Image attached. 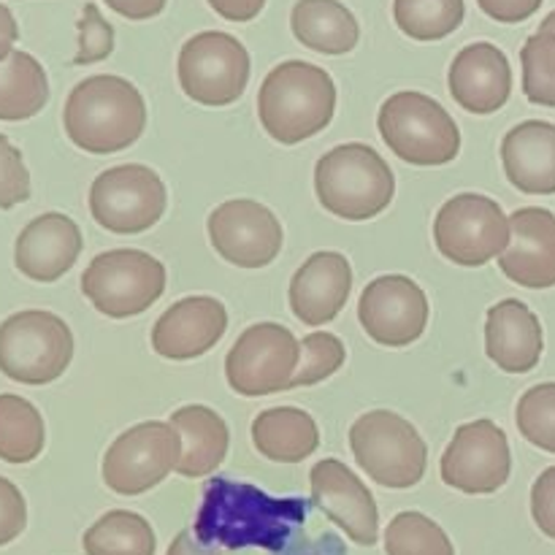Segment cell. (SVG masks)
<instances>
[{
	"label": "cell",
	"instance_id": "cell-1",
	"mask_svg": "<svg viewBox=\"0 0 555 555\" xmlns=\"http://www.w3.org/2000/svg\"><path fill=\"white\" fill-rule=\"evenodd\" d=\"M307 515V499H274L255 486L215 477L204 491L193 534L209 547H263L282 553L304 529Z\"/></svg>",
	"mask_w": 555,
	"mask_h": 555
},
{
	"label": "cell",
	"instance_id": "cell-2",
	"mask_svg": "<svg viewBox=\"0 0 555 555\" xmlns=\"http://www.w3.org/2000/svg\"><path fill=\"white\" fill-rule=\"evenodd\" d=\"M63 125L68 139L90 155L128 150L146 128V103L122 76H90L70 90Z\"/></svg>",
	"mask_w": 555,
	"mask_h": 555
},
{
	"label": "cell",
	"instance_id": "cell-3",
	"mask_svg": "<svg viewBox=\"0 0 555 555\" xmlns=\"http://www.w3.org/2000/svg\"><path fill=\"white\" fill-rule=\"evenodd\" d=\"M336 112V85L328 70L304 60L280 63L258 92V117L280 144H301L323 133Z\"/></svg>",
	"mask_w": 555,
	"mask_h": 555
},
{
	"label": "cell",
	"instance_id": "cell-4",
	"mask_svg": "<svg viewBox=\"0 0 555 555\" xmlns=\"http://www.w3.org/2000/svg\"><path fill=\"white\" fill-rule=\"evenodd\" d=\"M314 193L328 215L363 222L388 209L396 177L377 150L352 141L320 157L314 166Z\"/></svg>",
	"mask_w": 555,
	"mask_h": 555
},
{
	"label": "cell",
	"instance_id": "cell-5",
	"mask_svg": "<svg viewBox=\"0 0 555 555\" xmlns=\"http://www.w3.org/2000/svg\"><path fill=\"white\" fill-rule=\"evenodd\" d=\"M377 128L388 150L412 166H448L461 152V130L448 108L423 92H396L379 106Z\"/></svg>",
	"mask_w": 555,
	"mask_h": 555
},
{
	"label": "cell",
	"instance_id": "cell-6",
	"mask_svg": "<svg viewBox=\"0 0 555 555\" xmlns=\"http://www.w3.org/2000/svg\"><path fill=\"white\" fill-rule=\"evenodd\" d=\"M74 361L68 323L47 309H25L0 323V372L22 385H49Z\"/></svg>",
	"mask_w": 555,
	"mask_h": 555
},
{
	"label": "cell",
	"instance_id": "cell-7",
	"mask_svg": "<svg viewBox=\"0 0 555 555\" xmlns=\"http://www.w3.org/2000/svg\"><path fill=\"white\" fill-rule=\"evenodd\" d=\"M350 450L356 464L377 486L406 491L426 475L428 448L410 421L388 410L358 417L350 428Z\"/></svg>",
	"mask_w": 555,
	"mask_h": 555
},
{
	"label": "cell",
	"instance_id": "cell-8",
	"mask_svg": "<svg viewBox=\"0 0 555 555\" xmlns=\"http://www.w3.org/2000/svg\"><path fill=\"white\" fill-rule=\"evenodd\" d=\"M166 291V266L141 249H108L81 274V293L112 320L144 314Z\"/></svg>",
	"mask_w": 555,
	"mask_h": 555
},
{
	"label": "cell",
	"instance_id": "cell-9",
	"mask_svg": "<svg viewBox=\"0 0 555 555\" xmlns=\"http://www.w3.org/2000/svg\"><path fill=\"white\" fill-rule=\"evenodd\" d=\"M509 217L488 195L461 193L434 220L437 249L455 266L477 269L502 258L509 247Z\"/></svg>",
	"mask_w": 555,
	"mask_h": 555
},
{
	"label": "cell",
	"instance_id": "cell-10",
	"mask_svg": "<svg viewBox=\"0 0 555 555\" xmlns=\"http://www.w3.org/2000/svg\"><path fill=\"white\" fill-rule=\"evenodd\" d=\"M168 206V190L157 171L128 163L103 171L90 188L92 220L117 236H135L160 222Z\"/></svg>",
	"mask_w": 555,
	"mask_h": 555
},
{
	"label": "cell",
	"instance_id": "cell-11",
	"mask_svg": "<svg viewBox=\"0 0 555 555\" xmlns=\"http://www.w3.org/2000/svg\"><path fill=\"white\" fill-rule=\"evenodd\" d=\"M179 85L201 106H231L249 81V54L238 38L206 30L184 41L179 52Z\"/></svg>",
	"mask_w": 555,
	"mask_h": 555
},
{
	"label": "cell",
	"instance_id": "cell-12",
	"mask_svg": "<svg viewBox=\"0 0 555 555\" xmlns=\"http://www.w3.org/2000/svg\"><path fill=\"white\" fill-rule=\"evenodd\" d=\"M298 361L301 341L291 328L280 323H258L249 325L231 347L225 358V377L238 396L258 399L291 390Z\"/></svg>",
	"mask_w": 555,
	"mask_h": 555
},
{
	"label": "cell",
	"instance_id": "cell-13",
	"mask_svg": "<svg viewBox=\"0 0 555 555\" xmlns=\"http://www.w3.org/2000/svg\"><path fill=\"white\" fill-rule=\"evenodd\" d=\"M182 459V437L171 423L150 421L128 428L103 455V482L117 496H139L160 486Z\"/></svg>",
	"mask_w": 555,
	"mask_h": 555
},
{
	"label": "cell",
	"instance_id": "cell-14",
	"mask_svg": "<svg viewBox=\"0 0 555 555\" xmlns=\"http://www.w3.org/2000/svg\"><path fill=\"white\" fill-rule=\"evenodd\" d=\"M444 486L455 488L469 496H486L507 486L513 472L507 434L493 421L466 423L455 431L453 442L442 455Z\"/></svg>",
	"mask_w": 555,
	"mask_h": 555
},
{
	"label": "cell",
	"instance_id": "cell-15",
	"mask_svg": "<svg viewBox=\"0 0 555 555\" xmlns=\"http://www.w3.org/2000/svg\"><path fill=\"white\" fill-rule=\"evenodd\" d=\"M211 247L238 269H266L282 249V225L271 209L249 198L225 201L206 222Z\"/></svg>",
	"mask_w": 555,
	"mask_h": 555
},
{
	"label": "cell",
	"instance_id": "cell-16",
	"mask_svg": "<svg viewBox=\"0 0 555 555\" xmlns=\"http://www.w3.org/2000/svg\"><path fill=\"white\" fill-rule=\"evenodd\" d=\"M358 320L377 345L410 347L426 334L428 298L410 276H377L363 287Z\"/></svg>",
	"mask_w": 555,
	"mask_h": 555
},
{
	"label": "cell",
	"instance_id": "cell-17",
	"mask_svg": "<svg viewBox=\"0 0 555 555\" xmlns=\"http://www.w3.org/2000/svg\"><path fill=\"white\" fill-rule=\"evenodd\" d=\"M309 482H312V502L323 509L325 518L334 520L358 545H377V502L356 472L347 469L341 461L325 459L309 472Z\"/></svg>",
	"mask_w": 555,
	"mask_h": 555
},
{
	"label": "cell",
	"instance_id": "cell-18",
	"mask_svg": "<svg viewBox=\"0 0 555 555\" xmlns=\"http://www.w3.org/2000/svg\"><path fill=\"white\" fill-rule=\"evenodd\" d=\"M228 331V312L211 296H190L171 304L152 328V350L168 361L206 356Z\"/></svg>",
	"mask_w": 555,
	"mask_h": 555
},
{
	"label": "cell",
	"instance_id": "cell-19",
	"mask_svg": "<svg viewBox=\"0 0 555 555\" xmlns=\"http://www.w3.org/2000/svg\"><path fill=\"white\" fill-rule=\"evenodd\" d=\"M509 247L499 269L509 282L529 291L555 287V215L540 206H524L509 217Z\"/></svg>",
	"mask_w": 555,
	"mask_h": 555
},
{
	"label": "cell",
	"instance_id": "cell-20",
	"mask_svg": "<svg viewBox=\"0 0 555 555\" xmlns=\"http://www.w3.org/2000/svg\"><path fill=\"white\" fill-rule=\"evenodd\" d=\"M453 101L469 114H493L513 95V68L507 54L493 43H469L455 54L448 70Z\"/></svg>",
	"mask_w": 555,
	"mask_h": 555
},
{
	"label": "cell",
	"instance_id": "cell-21",
	"mask_svg": "<svg viewBox=\"0 0 555 555\" xmlns=\"http://www.w3.org/2000/svg\"><path fill=\"white\" fill-rule=\"evenodd\" d=\"M81 247H85V238H81L79 225L60 211H47L16 236L14 263L27 280L57 282L74 269Z\"/></svg>",
	"mask_w": 555,
	"mask_h": 555
},
{
	"label": "cell",
	"instance_id": "cell-22",
	"mask_svg": "<svg viewBox=\"0 0 555 555\" xmlns=\"http://www.w3.org/2000/svg\"><path fill=\"white\" fill-rule=\"evenodd\" d=\"M352 293V266L341 253H314L291 280V309L304 325H325Z\"/></svg>",
	"mask_w": 555,
	"mask_h": 555
},
{
	"label": "cell",
	"instance_id": "cell-23",
	"mask_svg": "<svg viewBox=\"0 0 555 555\" xmlns=\"http://www.w3.org/2000/svg\"><path fill=\"white\" fill-rule=\"evenodd\" d=\"M545 350L542 323L524 301L504 298L488 309L486 352L502 372L529 374Z\"/></svg>",
	"mask_w": 555,
	"mask_h": 555
},
{
	"label": "cell",
	"instance_id": "cell-24",
	"mask_svg": "<svg viewBox=\"0 0 555 555\" xmlns=\"http://www.w3.org/2000/svg\"><path fill=\"white\" fill-rule=\"evenodd\" d=\"M502 166L509 184L526 195L555 193V125L526 119L502 141Z\"/></svg>",
	"mask_w": 555,
	"mask_h": 555
},
{
	"label": "cell",
	"instance_id": "cell-25",
	"mask_svg": "<svg viewBox=\"0 0 555 555\" xmlns=\"http://www.w3.org/2000/svg\"><path fill=\"white\" fill-rule=\"evenodd\" d=\"M171 426L182 437V459H179L177 472L182 477H206L220 469L225 461L231 434H228L225 421L215 410L204 404L182 406L171 415Z\"/></svg>",
	"mask_w": 555,
	"mask_h": 555
},
{
	"label": "cell",
	"instance_id": "cell-26",
	"mask_svg": "<svg viewBox=\"0 0 555 555\" xmlns=\"http://www.w3.org/2000/svg\"><path fill=\"white\" fill-rule=\"evenodd\" d=\"M253 444L263 459L276 464H301L320 448L318 423L296 406L263 410L253 421Z\"/></svg>",
	"mask_w": 555,
	"mask_h": 555
},
{
	"label": "cell",
	"instance_id": "cell-27",
	"mask_svg": "<svg viewBox=\"0 0 555 555\" xmlns=\"http://www.w3.org/2000/svg\"><path fill=\"white\" fill-rule=\"evenodd\" d=\"M293 36L320 54H347L358 47L361 27L339 0H298L291 14Z\"/></svg>",
	"mask_w": 555,
	"mask_h": 555
},
{
	"label": "cell",
	"instance_id": "cell-28",
	"mask_svg": "<svg viewBox=\"0 0 555 555\" xmlns=\"http://www.w3.org/2000/svg\"><path fill=\"white\" fill-rule=\"evenodd\" d=\"M49 79L43 65L27 52H11L0 63V119L22 122L47 106Z\"/></svg>",
	"mask_w": 555,
	"mask_h": 555
},
{
	"label": "cell",
	"instance_id": "cell-29",
	"mask_svg": "<svg viewBox=\"0 0 555 555\" xmlns=\"http://www.w3.org/2000/svg\"><path fill=\"white\" fill-rule=\"evenodd\" d=\"M47 442L43 417L27 399L14 393L0 396V461L30 464Z\"/></svg>",
	"mask_w": 555,
	"mask_h": 555
},
{
	"label": "cell",
	"instance_id": "cell-30",
	"mask_svg": "<svg viewBox=\"0 0 555 555\" xmlns=\"http://www.w3.org/2000/svg\"><path fill=\"white\" fill-rule=\"evenodd\" d=\"M87 555H155L157 540L150 520L128 509H112L85 531Z\"/></svg>",
	"mask_w": 555,
	"mask_h": 555
},
{
	"label": "cell",
	"instance_id": "cell-31",
	"mask_svg": "<svg viewBox=\"0 0 555 555\" xmlns=\"http://www.w3.org/2000/svg\"><path fill=\"white\" fill-rule=\"evenodd\" d=\"M393 20L415 41H439L464 22V0H393Z\"/></svg>",
	"mask_w": 555,
	"mask_h": 555
},
{
	"label": "cell",
	"instance_id": "cell-32",
	"mask_svg": "<svg viewBox=\"0 0 555 555\" xmlns=\"http://www.w3.org/2000/svg\"><path fill=\"white\" fill-rule=\"evenodd\" d=\"M388 555H455L453 542L439 524L423 513H399L385 531Z\"/></svg>",
	"mask_w": 555,
	"mask_h": 555
},
{
	"label": "cell",
	"instance_id": "cell-33",
	"mask_svg": "<svg viewBox=\"0 0 555 555\" xmlns=\"http://www.w3.org/2000/svg\"><path fill=\"white\" fill-rule=\"evenodd\" d=\"M524 95L537 106L555 108V33L537 30L520 49Z\"/></svg>",
	"mask_w": 555,
	"mask_h": 555
},
{
	"label": "cell",
	"instance_id": "cell-34",
	"mask_svg": "<svg viewBox=\"0 0 555 555\" xmlns=\"http://www.w3.org/2000/svg\"><path fill=\"white\" fill-rule=\"evenodd\" d=\"M515 423L526 442L555 455V383L526 390L515 410Z\"/></svg>",
	"mask_w": 555,
	"mask_h": 555
},
{
	"label": "cell",
	"instance_id": "cell-35",
	"mask_svg": "<svg viewBox=\"0 0 555 555\" xmlns=\"http://www.w3.org/2000/svg\"><path fill=\"white\" fill-rule=\"evenodd\" d=\"M345 345L339 336L320 331V334H309L301 339V361H298V372L293 377V388H309L323 379L334 377L341 366H345Z\"/></svg>",
	"mask_w": 555,
	"mask_h": 555
},
{
	"label": "cell",
	"instance_id": "cell-36",
	"mask_svg": "<svg viewBox=\"0 0 555 555\" xmlns=\"http://www.w3.org/2000/svg\"><path fill=\"white\" fill-rule=\"evenodd\" d=\"M114 52V27L101 16L95 3L85 5V14L79 20V52L74 65L101 63Z\"/></svg>",
	"mask_w": 555,
	"mask_h": 555
},
{
	"label": "cell",
	"instance_id": "cell-37",
	"mask_svg": "<svg viewBox=\"0 0 555 555\" xmlns=\"http://www.w3.org/2000/svg\"><path fill=\"white\" fill-rule=\"evenodd\" d=\"M30 198V173L22 152L0 133V209H14Z\"/></svg>",
	"mask_w": 555,
	"mask_h": 555
},
{
	"label": "cell",
	"instance_id": "cell-38",
	"mask_svg": "<svg viewBox=\"0 0 555 555\" xmlns=\"http://www.w3.org/2000/svg\"><path fill=\"white\" fill-rule=\"evenodd\" d=\"M27 526V504L20 488L0 477V547L14 542Z\"/></svg>",
	"mask_w": 555,
	"mask_h": 555
},
{
	"label": "cell",
	"instance_id": "cell-39",
	"mask_svg": "<svg viewBox=\"0 0 555 555\" xmlns=\"http://www.w3.org/2000/svg\"><path fill=\"white\" fill-rule=\"evenodd\" d=\"M531 518L542 534L555 540V466L542 472L531 488Z\"/></svg>",
	"mask_w": 555,
	"mask_h": 555
},
{
	"label": "cell",
	"instance_id": "cell-40",
	"mask_svg": "<svg viewBox=\"0 0 555 555\" xmlns=\"http://www.w3.org/2000/svg\"><path fill=\"white\" fill-rule=\"evenodd\" d=\"M477 5L491 20L504 22V25H515V22H524L529 16H534L540 11L542 0H477Z\"/></svg>",
	"mask_w": 555,
	"mask_h": 555
},
{
	"label": "cell",
	"instance_id": "cell-41",
	"mask_svg": "<svg viewBox=\"0 0 555 555\" xmlns=\"http://www.w3.org/2000/svg\"><path fill=\"white\" fill-rule=\"evenodd\" d=\"M211 9L228 22H249L263 11L266 0H209Z\"/></svg>",
	"mask_w": 555,
	"mask_h": 555
},
{
	"label": "cell",
	"instance_id": "cell-42",
	"mask_svg": "<svg viewBox=\"0 0 555 555\" xmlns=\"http://www.w3.org/2000/svg\"><path fill=\"white\" fill-rule=\"evenodd\" d=\"M168 0H106V5L112 11H117L125 20H152V16L160 14L166 9Z\"/></svg>",
	"mask_w": 555,
	"mask_h": 555
},
{
	"label": "cell",
	"instance_id": "cell-43",
	"mask_svg": "<svg viewBox=\"0 0 555 555\" xmlns=\"http://www.w3.org/2000/svg\"><path fill=\"white\" fill-rule=\"evenodd\" d=\"M166 555H222V551L204 545L193 531H182V534H177V540L171 542Z\"/></svg>",
	"mask_w": 555,
	"mask_h": 555
},
{
	"label": "cell",
	"instance_id": "cell-44",
	"mask_svg": "<svg viewBox=\"0 0 555 555\" xmlns=\"http://www.w3.org/2000/svg\"><path fill=\"white\" fill-rule=\"evenodd\" d=\"M16 38H20V27H16L14 14L9 11V5L0 3V63L14 52Z\"/></svg>",
	"mask_w": 555,
	"mask_h": 555
},
{
	"label": "cell",
	"instance_id": "cell-45",
	"mask_svg": "<svg viewBox=\"0 0 555 555\" xmlns=\"http://www.w3.org/2000/svg\"><path fill=\"white\" fill-rule=\"evenodd\" d=\"M540 30H551V33H555V11H553V14L545 16V22H542V25H540Z\"/></svg>",
	"mask_w": 555,
	"mask_h": 555
}]
</instances>
